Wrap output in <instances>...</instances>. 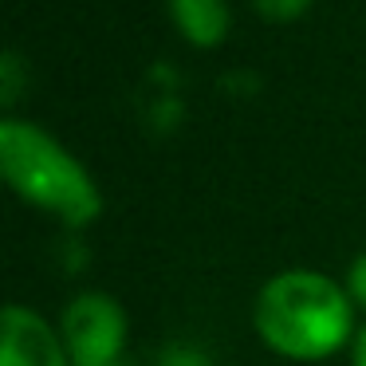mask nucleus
<instances>
[{
    "label": "nucleus",
    "mask_w": 366,
    "mask_h": 366,
    "mask_svg": "<svg viewBox=\"0 0 366 366\" xmlns=\"http://www.w3.org/2000/svg\"><path fill=\"white\" fill-rule=\"evenodd\" d=\"M350 366H366V323L350 339Z\"/></svg>",
    "instance_id": "nucleus-9"
},
{
    "label": "nucleus",
    "mask_w": 366,
    "mask_h": 366,
    "mask_svg": "<svg viewBox=\"0 0 366 366\" xmlns=\"http://www.w3.org/2000/svg\"><path fill=\"white\" fill-rule=\"evenodd\" d=\"M169 24L189 48L213 51L232 32V9L229 0H166Z\"/></svg>",
    "instance_id": "nucleus-5"
},
{
    "label": "nucleus",
    "mask_w": 366,
    "mask_h": 366,
    "mask_svg": "<svg viewBox=\"0 0 366 366\" xmlns=\"http://www.w3.org/2000/svg\"><path fill=\"white\" fill-rule=\"evenodd\" d=\"M20 87H24V59H20V51L9 48L0 56V103H4V111L16 107Z\"/></svg>",
    "instance_id": "nucleus-6"
},
{
    "label": "nucleus",
    "mask_w": 366,
    "mask_h": 366,
    "mask_svg": "<svg viewBox=\"0 0 366 366\" xmlns=\"http://www.w3.org/2000/svg\"><path fill=\"white\" fill-rule=\"evenodd\" d=\"M0 174L24 205L64 221L67 229H83L103 213V193L87 166L56 134L16 114L0 119Z\"/></svg>",
    "instance_id": "nucleus-2"
},
{
    "label": "nucleus",
    "mask_w": 366,
    "mask_h": 366,
    "mask_svg": "<svg viewBox=\"0 0 366 366\" xmlns=\"http://www.w3.org/2000/svg\"><path fill=\"white\" fill-rule=\"evenodd\" d=\"M0 366H71L64 331L40 311L9 303L0 315Z\"/></svg>",
    "instance_id": "nucleus-4"
},
{
    "label": "nucleus",
    "mask_w": 366,
    "mask_h": 366,
    "mask_svg": "<svg viewBox=\"0 0 366 366\" xmlns=\"http://www.w3.org/2000/svg\"><path fill=\"white\" fill-rule=\"evenodd\" d=\"M347 292H350V300H355V307L366 311V252H358L355 260H350V268H347Z\"/></svg>",
    "instance_id": "nucleus-8"
},
{
    "label": "nucleus",
    "mask_w": 366,
    "mask_h": 366,
    "mask_svg": "<svg viewBox=\"0 0 366 366\" xmlns=\"http://www.w3.org/2000/svg\"><path fill=\"white\" fill-rule=\"evenodd\" d=\"M252 327L264 347L292 362H323L350 347L358 331L347 284L311 268L276 272L256 292Z\"/></svg>",
    "instance_id": "nucleus-1"
},
{
    "label": "nucleus",
    "mask_w": 366,
    "mask_h": 366,
    "mask_svg": "<svg viewBox=\"0 0 366 366\" xmlns=\"http://www.w3.org/2000/svg\"><path fill=\"white\" fill-rule=\"evenodd\" d=\"M71 366H119L127 347V311L107 292H79L59 319Z\"/></svg>",
    "instance_id": "nucleus-3"
},
{
    "label": "nucleus",
    "mask_w": 366,
    "mask_h": 366,
    "mask_svg": "<svg viewBox=\"0 0 366 366\" xmlns=\"http://www.w3.org/2000/svg\"><path fill=\"white\" fill-rule=\"evenodd\" d=\"M315 0H252V9L268 24H295L300 16H307Z\"/></svg>",
    "instance_id": "nucleus-7"
},
{
    "label": "nucleus",
    "mask_w": 366,
    "mask_h": 366,
    "mask_svg": "<svg viewBox=\"0 0 366 366\" xmlns=\"http://www.w3.org/2000/svg\"><path fill=\"white\" fill-rule=\"evenodd\" d=\"M119 366H122V362H119Z\"/></svg>",
    "instance_id": "nucleus-10"
}]
</instances>
